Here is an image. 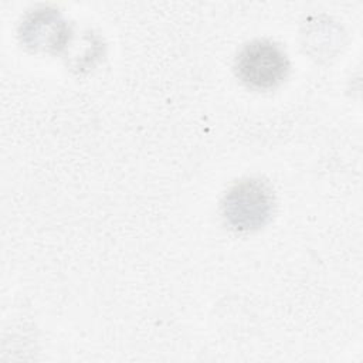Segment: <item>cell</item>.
Segmentation results:
<instances>
[{"label": "cell", "instance_id": "1", "mask_svg": "<svg viewBox=\"0 0 363 363\" xmlns=\"http://www.w3.org/2000/svg\"><path fill=\"white\" fill-rule=\"evenodd\" d=\"M274 210V193L259 179H244L235 183L223 199V214L238 231L262 227Z\"/></svg>", "mask_w": 363, "mask_h": 363}, {"label": "cell", "instance_id": "2", "mask_svg": "<svg viewBox=\"0 0 363 363\" xmlns=\"http://www.w3.org/2000/svg\"><path fill=\"white\" fill-rule=\"evenodd\" d=\"M235 71L248 86L271 89L288 75L289 61L278 44L268 40H255L244 45L238 52Z\"/></svg>", "mask_w": 363, "mask_h": 363}, {"label": "cell", "instance_id": "3", "mask_svg": "<svg viewBox=\"0 0 363 363\" xmlns=\"http://www.w3.org/2000/svg\"><path fill=\"white\" fill-rule=\"evenodd\" d=\"M21 41L38 51H61L69 38V28L61 14L48 7L30 13L20 26Z\"/></svg>", "mask_w": 363, "mask_h": 363}]
</instances>
